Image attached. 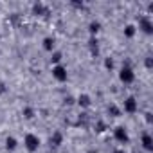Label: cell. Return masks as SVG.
Masks as SVG:
<instances>
[{
  "instance_id": "11",
  "label": "cell",
  "mask_w": 153,
  "mask_h": 153,
  "mask_svg": "<svg viewBox=\"0 0 153 153\" xmlns=\"http://www.w3.org/2000/svg\"><path fill=\"white\" fill-rule=\"evenodd\" d=\"M49 144H51V148H59L63 144V133L61 131H54L51 135V139H49Z\"/></svg>"
},
{
  "instance_id": "22",
  "label": "cell",
  "mask_w": 153,
  "mask_h": 153,
  "mask_svg": "<svg viewBox=\"0 0 153 153\" xmlns=\"http://www.w3.org/2000/svg\"><path fill=\"white\" fill-rule=\"evenodd\" d=\"M7 92V87H6V83L4 81H0V96H4Z\"/></svg>"
},
{
  "instance_id": "21",
  "label": "cell",
  "mask_w": 153,
  "mask_h": 153,
  "mask_svg": "<svg viewBox=\"0 0 153 153\" xmlns=\"http://www.w3.org/2000/svg\"><path fill=\"white\" fill-rule=\"evenodd\" d=\"M144 65H146V68H153V58H151V56H146Z\"/></svg>"
},
{
  "instance_id": "19",
  "label": "cell",
  "mask_w": 153,
  "mask_h": 153,
  "mask_svg": "<svg viewBox=\"0 0 153 153\" xmlns=\"http://www.w3.org/2000/svg\"><path fill=\"white\" fill-rule=\"evenodd\" d=\"M105 68H106L108 72H112V70L115 68V61H114V58H105Z\"/></svg>"
},
{
  "instance_id": "25",
  "label": "cell",
  "mask_w": 153,
  "mask_h": 153,
  "mask_svg": "<svg viewBox=\"0 0 153 153\" xmlns=\"http://www.w3.org/2000/svg\"><path fill=\"white\" fill-rule=\"evenodd\" d=\"M112 153H126V151H124V149H123V148H117V149H114V151H112Z\"/></svg>"
},
{
  "instance_id": "20",
  "label": "cell",
  "mask_w": 153,
  "mask_h": 153,
  "mask_svg": "<svg viewBox=\"0 0 153 153\" xmlns=\"http://www.w3.org/2000/svg\"><path fill=\"white\" fill-rule=\"evenodd\" d=\"M94 128H96L97 133H103V131L106 130V123H105V121H97V123L94 124Z\"/></svg>"
},
{
  "instance_id": "7",
  "label": "cell",
  "mask_w": 153,
  "mask_h": 153,
  "mask_svg": "<svg viewBox=\"0 0 153 153\" xmlns=\"http://www.w3.org/2000/svg\"><path fill=\"white\" fill-rule=\"evenodd\" d=\"M76 105H78L81 110H87V108L92 106V97H90L88 94H79L78 99H76Z\"/></svg>"
},
{
  "instance_id": "5",
  "label": "cell",
  "mask_w": 153,
  "mask_h": 153,
  "mask_svg": "<svg viewBox=\"0 0 153 153\" xmlns=\"http://www.w3.org/2000/svg\"><path fill=\"white\" fill-rule=\"evenodd\" d=\"M114 139L119 142V144H128L130 142V133L124 126H115L114 128Z\"/></svg>"
},
{
  "instance_id": "24",
  "label": "cell",
  "mask_w": 153,
  "mask_h": 153,
  "mask_svg": "<svg viewBox=\"0 0 153 153\" xmlns=\"http://www.w3.org/2000/svg\"><path fill=\"white\" fill-rule=\"evenodd\" d=\"M144 115H146V121H148V123H151V114H149V112H146Z\"/></svg>"
},
{
  "instance_id": "13",
  "label": "cell",
  "mask_w": 153,
  "mask_h": 153,
  "mask_svg": "<svg viewBox=\"0 0 153 153\" xmlns=\"http://www.w3.org/2000/svg\"><path fill=\"white\" fill-rule=\"evenodd\" d=\"M88 49H90V54H92V56H97V54H99V42H97L96 36H90V40H88Z\"/></svg>"
},
{
  "instance_id": "23",
  "label": "cell",
  "mask_w": 153,
  "mask_h": 153,
  "mask_svg": "<svg viewBox=\"0 0 153 153\" xmlns=\"http://www.w3.org/2000/svg\"><path fill=\"white\" fill-rule=\"evenodd\" d=\"M74 103V97H65V105H72Z\"/></svg>"
},
{
  "instance_id": "14",
  "label": "cell",
  "mask_w": 153,
  "mask_h": 153,
  "mask_svg": "<svg viewBox=\"0 0 153 153\" xmlns=\"http://www.w3.org/2000/svg\"><path fill=\"white\" fill-rule=\"evenodd\" d=\"M4 144H6V149H7V151H15V149L18 148V140H16V137H13V135L6 137Z\"/></svg>"
},
{
  "instance_id": "3",
  "label": "cell",
  "mask_w": 153,
  "mask_h": 153,
  "mask_svg": "<svg viewBox=\"0 0 153 153\" xmlns=\"http://www.w3.org/2000/svg\"><path fill=\"white\" fill-rule=\"evenodd\" d=\"M52 78L58 81V83H65L68 79V72H67V67L65 65H54L52 67Z\"/></svg>"
},
{
  "instance_id": "18",
  "label": "cell",
  "mask_w": 153,
  "mask_h": 153,
  "mask_svg": "<svg viewBox=\"0 0 153 153\" xmlns=\"http://www.w3.org/2000/svg\"><path fill=\"white\" fill-rule=\"evenodd\" d=\"M61 59H63V54H61L59 51H54V52H51V61H52L54 65H59V63H61Z\"/></svg>"
},
{
  "instance_id": "6",
  "label": "cell",
  "mask_w": 153,
  "mask_h": 153,
  "mask_svg": "<svg viewBox=\"0 0 153 153\" xmlns=\"http://www.w3.org/2000/svg\"><path fill=\"white\" fill-rule=\"evenodd\" d=\"M123 110H124L126 114H137V112H139V101H137L133 96H128V97L124 99Z\"/></svg>"
},
{
  "instance_id": "12",
  "label": "cell",
  "mask_w": 153,
  "mask_h": 153,
  "mask_svg": "<svg viewBox=\"0 0 153 153\" xmlns=\"http://www.w3.org/2000/svg\"><path fill=\"white\" fill-rule=\"evenodd\" d=\"M99 31H101V22H99V20H92V22L88 24V33H90V36H96V38H97Z\"/></svg>"
},
{
  "instance_id": "10",
  "label": "cell",
  "mask_w": 153,
  "mask_h": 153,
  "mask_svg": "<svg viewBox=\"0 0 153 153\" xmlns=\"http://www.w3.org/2000/svg\"><path fill=\"white\" fill-rule=\"evenodd\" d=\"M140 144H142L144 151H148V153L153 151V137H151L149 133H142V137H140Z\"/></svg>"
},
{
  "instance_id": "1",
  "label": "cell",
  "mask_w": 153,
  "mask_h": 153,
  "mask_svg": "<svg viewBox=\"0 0 153 153\" xmlns=\"http://www.w3.org/2000/svg\"><path fill=\"white\" fill-rule=\"evenodd\" d=\"M119 81L124 85H130L135 81V72H133L130 63H123V67L119 68Z\"/></svg>"
},
{
  "instance_id": "15",
  "label": "cell",
  "mask_w": 153,
  "mask_h": 153,
  "mask_svg": "<svg viewBox=\"0 0 153 153\" xmlns=\"http://www.w3.org/2000/svg\"><path fill=\"white\" fill-rule=\"evenodd\" d=\"M123 33H124V38H133L137 34V25L135 24H126L124 29H123Z\"/></svg>"
},
{
  "instance_id": "16",
  "label": "cell",
  "mask_w": 153,
  "mask_h": 153,
  "mask_svg": "<svg viewBox=\"0 0 153 153\" xmlns=\"http://www.w3.org/2000/svg\"><path fill=\"white\" fill-rule=\"evenodd\" d=\"M106 112H108L110 117H121V114H123V110H121L115 103H110V105L106 106Z\"/></svg>"
},
{
  "instance_id": "2",
  "label": "cell",
  "mask_w": 153,
  "mask_h": 153,
  "mask_svg": "<svg viewBox=\"0 0 153 153\" xmlns=\"http://www.w3.org/2000/svg\"><path fill=\"white\" fill-rule=\"evenodd\" d=\"M24 146H25V149H27L29 153H34V151L40 149L42 140H40L38 135H34V133H27V135L24 137Z\"/></svg>"
},
{
  "instance_id": "8",
  "label": "cell",
  "mask_w": 153,
  "mask_h": 153,
  "mask_svg": "<svg viewBox=\"0 0 153 153\" xmlns=\"http://www.w3.org/2000/svg\"><path fill=\"white\" fill-rule=\"evenodd\" d=\"M33 15H36V16H47L49 15V7L43 2H34L33 4Z\"/></svg>"
},
{
  "instance_id": "17",
  "label": "cell",
  "mask_w": 153,
  "mask_h": 153,
  "mask_svg": "<svg viewBox=\"0 0 153 153\" xmlns=\"http://www.w3.org/2000/svg\"><path fill=\"white\" fill-rule=\"evenodd\" d=\"M22 115H24V119L31 121V119H34V115H36V110H34L33 106H24V110H22Z\"/></svg>"
},
{
  "instance_id": "9",
  "label": "cell",
  "mask_w": 153,
  "mask_h": 153,
  "mask_svg": "<svg viewBox=\"0 0 153 153\" xmlns=\"http://www.w3.org/2000/svg\"><path fill=\"white\" fill-rule=\"evenodd\" d=\"M42 47H43V51H47V52H54V51H56V38H54V36H45V38L42 40Z\"/></svg>"
},
{
  "instance_id": "4",
  "label": "cell",
  "mask_w": 153,
  "mask_h": 153,
  "mask_svg": "<svg viewBox=\"0 0 153 153\" xmlns=\"http://www.w3.org/2000/svg\"><path fill=\"white\" fill-rule=\"evenodd\" d=\"M137 31H142L144 34H153V20L149 16H140L139 18V25H137Z\"/></svg>"
}]
</instances>
